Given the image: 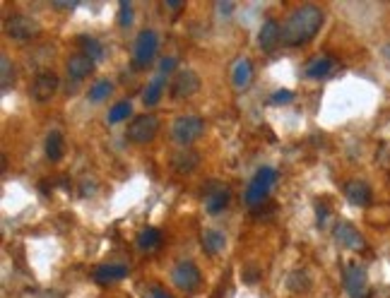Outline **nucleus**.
<instances>
[{
	"label": "nucleus",
	"mask_w": 390,
	"mask_h": 298,
	"mask_svg": "<svg viewBox=\"0 0 390 298\" xmlns=\"http://www.w3.org/2000/svg\"><path fill=\"white\" fill-rule=\"evenodd\" d=\"M335 241L340 243V246L345 248H352V251H359V248H364V238L359 236V231L352 226V224L342 222L335 226Z\"/></svg>",
	"instance_id": "obj_15"
},
{
	"label": "nucleus",
	"mask_w": 390,
	"mask_h": 298,
	"mask_svg": "<svg viewBox=\"0 0 390 298\" xmlns=\"http://www.w3.org/2000/svg\"><path fill=\"white\" fill-rule=\"evenodd\" d=\"M111 89H114V87H111L109 80L94 82V85H92V89H90V101H104V99H109Z\"/></svg>",
	"instance_id": "obj_27"
},
{
	"label": "nucleus",
	"mask_w": 390,
	"mask_h": 298,
	"mask_svg": "<svg viewBox=\"0 0 390 298\" xmlns=\"http://www.w3.org/2000/svg\"><path fill=\"white\" fill-rule=\"evenodd\" d=\"M198 89H200V77H198V72H193V70H181L176 77H174L169 94H172L174 101H183V99H188V96H193Z\"/></svg>",
	"instance_id": "obj_8"
},
{
	"label": "nucleus",
	"mask_w": 390,
	"mask_h": 298,
	"mask_svg": "<svg viewBox=\"0 0 390 298\" xmlns=\"http://www.w3.org/2000/svg\"><path fill=\"white\" fill-rule=\"evenodd\" d=\"M68 75L72 77L75 82L85 80V77H90L92 72H94V61L87 56H82V53H77V56H70L68 58Z\"/></svg>",
	"instance_id": "obj_14"
},
{
	"label": "nucleus",
	"mask_w": 390,
	"mask_h": 298,
	"mask_svg": "<svg viewBox=\"0 0 390 298\" xmlns=\"http://www.w3.org/2000/svg\"><path fill=\"white\" fill-rule=\"evenodd\" d=\"M159 243H162V231H159V228L147 226L138 233V248L140 251H152V248H157Z\"/></svg>",
	"instance_id": "obj_23"
},
{
	"label": "nucleus",
	"mask_w": 390,
	"mask_h": 298,
	"mask_svg": "<svg viewBox=\"0 0 390 298\" xmlns=\"http://www.w3.org/2000/svg\"><path fill=\"white\" fill-rule=\"evenodd\" d=\"M12 85H14V67L12 63H10V58L3 53V56H0V89L10 92Z\"/></svg>",
	"instance_id": "obj_26"
},
{
	"label": "nucleus",
	"mask_w": 390,
	"mask_h": 298,
	"mask_svg": "<svg viewBox=\"0 0 390 298\" xmlns=\"http://www.w3.org/2000/svg\"><path fill=\"white\" fill-rule=\"evenodd\" d=\"M291 99H294V94H291L289 89H280V92H275V94H272V104H275V106L289 104Z\"/></svg>",
	"instance_id": "obj_30"
},
{
	"label": "nucleus",
	"mask_w": 390,
	"mask_h": 298,
	"mask_svg": "<svg viewBox=\"0 0 390 298\" xmlns=\"http://www.w3.org/2000/svg\"><path fill=\"white\" fill-rule=\"evenodd\" d=\"M333 65H335V61L330 56H318L306 65V75H309L311 80H320V77H325L330 70H333Z\"/></svg>",
	"instance_id": "obj_18"
},
{
	"label": "nucleus",
	"mask_w": 390,
	"mask_h": 298,
	"mask_svg": "<svg viewBox=\"0 0 390 298\" xmlns=\"http://www.w3.org/2000/svg\"><path fill=\"white\" fill-rule=\"evenodd\" d=\"M311 275L306 270H296L289 275V279H287V286H289V291H294V294H306V291H311Z\"/></svg>",
	"instance_id": "obj_22"
},
{
	"label": "nucleus",
	"mask_w": 390,
	"mask_h": 298,
	"mask_svg": "<svg viewBox=\"0 0 390 298\" xmlns=\"http://www.w3.org/2000/svg\"><path fill=\"white\" fill-rule=\"evenodd\" d=\"M258 43H260L263 51H275L282 43V27L277 19H267L263 22L260 32H258Z\"/></svg>",
	"instance_id": "obj_12"
},
{
	"label": "nucleus",
	"mask_w": 390,
	"mask_h": 298,
	"mask_svg": "<svg viewBox=\"0 0 390 298\" xmlns=\"http://www.w3.org/2000/svg\"><path fill=\"white\" fill-rule=\"evenodd\" d=\"M5 34H8L12 41H32V39H37L39 34H41V24L37 22L34 17H29V14H12V17H8V22H5Z\"/></svg>",
	"instance_id": "obj_6"
},
{
	"label": "nucleus",
	"mask_w": 390,
	"mask_h": 298,
	"mask_svg": "<svg viewBox=\"0 0 390 298\" xmlns=\"http://www.w3.org/2000/svg\"><path fill=\"white\" fill-rule=\"evenodd\" d=\"M345 289H347L349 298H369L367 272L357 262L347 265V270H345Z\"/></svg>",
	"instance_id": "obj_10"
},
{
	"label": "nucleus",
	"mask_w": 390,
	"mask_h": 298,
	"mask_svg": "<svg viewBox=\"0 0 390 298\" xmlns=\"http://www.w3.org/2000/svg\"><path fill=\"white\" fill-rule=\"evenodd\" d=\"M277 183V171L270 169V166H263V169L256 171V175H253V180L248 183L246 188V195H243V202L248 204V207H260L263 202L267 200V195H270L272 185Z\"/></svg>",
	"instance_id": "obj_2"
},
{
	"label": "nucleus",
	"mask_w": 390,
	"mask_h": 298,
	"mask_svg": "<svg viewBox=\"0 0 390 298\" xmlns=\"http://www.w3.org/2000/svg\"><path fill=\"white\" fill-rule=\"evenodd\" d=\"M157 133H159V118L152 114H143V116H135L128 123L125 138L133 145H147L157 138Z\"/></svg>",
	"instance_id": "obj_5"
},
{
	"label": "nucleus",
	"mask_w": 390,
	"mask_h": 298,
	"mask_svg": "<svg viewBox=\"0 0 390 298\" xmlns=\"http://www.w3.org/2000/svg\"><path fill=\"white\" fill-rule=\"evenodd\" d=\"M75 5L77 3H72V0H70V3H68V0H56V3H53V8H58V10H72Z\"/></svg>",
	"instance_id": "obj_34"
},
{
	"label": "nucleus",
	"mask_w": 390,
	"mask_h": 298,
	"mask_svg": "<svg viewBox=\"0 0 390 298\" xmlns=\"http://www.w3.org/2000/svg\"><path fill=\"white\" fill-rule=\"evenodd\" d=\"M169 8H172V10H181L183 8V3H181V0H169Z\"/></svg>",
	"instance_id": "obj_35"
},
{
	"label": "nucleus",
	"mask_w": 390,
	"mask_h": 298,
	"mask_svg": "<svg viewBox=\"0 0 390 298\" xmlns=\"http://www.w3.org/2000/svg\"><path fill=\"white\" fill-rule=\"evenodd\" d=\"M159 51V34L154 29H143L133 43V67L145 70Z\"/></svg>",
	"instance_id": "obj_3"
},
{
	"label": "nucleus",
	"mask_w": 390,
	"mask_h": 298,
	"mask_svg": "<svg viewBox=\"0 0 390 298\" xmlns=\"http://www.w3.org/2000/svg\"><path fill=\"white\" fill-rule=\"evenodd\" d=\"M345 195H347L349 202L357 204V207H369L373 193L364 180H349V183L345 185Z\"/></svg>",
	"instance_id": "obj_13"
},
{
	"label": "nucleus",
	"mask_w": 390,
	"mask_h": 298,
	"mask_svg": "<svg viewBox=\"0 0 390 298\" xmlns=\"http://www.w3.org/2000/svg\"><path fill=\"white\" fill-rule=\"evenodd\" d=\"M316 212H318V224H323L328 219V207L325 204H316Z\"/></svg>",
	"instance_id": "obj_33"
},
{
	"label": "nucleus",
	"mask_w": 390,
	"mask_h": 298,
	"mask_svg": "<svg viewBox=\"0 0 390 298\" xmlns=\"http://www.w3.org/2000/svg\"><path fill=\"white\" fill-rule=\"evenodd\" d=\"M119 24L121 27H130V24H133V5H130L128 0H123L119 8Z\"/></svg>",
	"instance_id": "obj_29"
},
{
	"label": "nucleus",
	"mask_w": 390,
	"mask_h": 298,
	"mask_svg": "<svg viewBox=\"0 0 390 298\" xmlns=\"http://www.w3.org/2000/svg\"><path fill=\"white\" fill-rule=\"evenodd\" d=\"M43 149H46V159L48 161H61L63 159V151H65V142H63V135L61 133H48V138H46V145H43Z\"/></svg>",
	"instance_id": "obj_19"
},
{
	"label": "nucleus",
	"mask_w": 390,
	"mask_h": 298,
	"mask_svg": "<svg viewBox=\"0 0 390 298\" xmlns=\"http://www.w3.org/2000/svg\"><path fill=\"white\" fill-rule=\"evenodd\" d=\"M251 80H253V65L248 58H238L232 67V82L236 89H248L251 87Z\"/></svg>",
	"instance_id": "obj_16"
},
{
	"label": "nucleus",
	"mask_w": 390,
	"mask_h": 298,
	"mask_svg": "<svg viewBox=\"0 0 390 298\" xmlns=\"http://www.w3.org/2000/svg\"><path fill=\"white\" fill-rule=\"evenodd\" d=\"M58 75L51 70H43L39 72L37 77H34L32 82V99L39 101V104H43V101H51L53 94L58 92Z\"/></svg>",
	"instance_id": "obj_9"
},
{
	"label": "nucleus",
	"mask_w": 390,
	"mask_h": 298,
	"mask_svg": "<svg viewBox=\"0 0 390 298\" xmlns=\"http://www.w3.org/2000/svg\"><path fill=\"white\" fill-rule=\"evenodd\" d=\"M203 246L209 255H219V253L227 248V236H224L222 231H212V228H209V231L203 233Z\"/></svg>",
	"instance_id": "obj_20"
},
{
	"label": "nucleus",
	"mask_w": 390,
	"mask_h": 298,
	"mask_svg": "<svg viewBox=\"0 0 390 298\" xmlns=\"http://www.w3.org/2000/svg\"><path fill=\"white\" fill-rule=\"evenodd\" d=\"M128 275V267L125 265H101L94 270V281L96 284H114V281L123 279Z\"/></svg>",
	"instance_id": "obj_17"
},
{
	"label": "nucleus",
	"mask_w": 390,
	"mask_h": 298,
	"mask_svg": "<svg viewBox=\"0 0 390 298\" xmlns=\"http://www.w3.org/2000/svg\"><path fill=\"white\" fill-rule=\"evenodd\" d=\"M200 164V154L198 151H178L176 156H174V169L178 171V173H188V171H193L195 166Z\"/></svg>",
	"instance_id": "obj_21"
},
{
	"label": "nucleus",
	"mask_w": 390,
	"mask_h": 298,
	"mask_svg": "<svg viewBox=\"0 0 390 298\" xmlns=\"http://www.w3.org/2000/svg\"><path fill=\"white\" fill-rule=\"evenodd\" d=\"M229 200H232V193H229L227 185L217 183V180H212V183H207V188H205V209H207L209 214H219L227 209Z\"/></svg>",
	"instance_id": "obj_11"
},
{
	"label": "nucleus",
	"mask_w": 390,
	"mask_h": 298,
	"mask_svg": "<svg viewBox=\"0 0 390 298\" xmlns=\"http://www.w3.org/2000/svg\"><path fill=\"white\" fill-rule=\"evenodd\" d=\"M80 41V48H82V56H87V58H92V61H101L104 58V46H101L96 39H92V36H80L77 39Z\"/></svg>",
	"instance_id": "obj_24"
},
{
	"label": "nucleus",
	"mask_w": 390,
	"mask_h": 298,
	"mask_svg": "<svg viewBox=\"0 0 390 298\" xmlns=\"http://www.w3.org/2000/svg\"><path fill=\"white\" fill-rule=\"evenodd\" d=\"M145 298H174V296L167 294L159 284H154V286H150V289H145Z\"/></svg>",
	"instance_id": "obj_31"
},
{
	"label": "nucleus",
	"mask_w": 390,
	"mask_h": 298,
	"mask_svg": "<svg viewBox=\"0 0 390 298\" xmlns=\"http://www.w3.org/2000/svg\"><path fill=\"white\" fill-rule=\"evenodd\" d=\"M172 279H174V284H176V289L193 294V291H198L200 281H203V275H200V270H198V265H195V262L181 260L176 267H174Z\"/></svg>",
	"instance_id": "obj_7"
},
{
	"label": "nucleus",
	"mask_w": 390,
	"mask_h": 298,
	"mask_svg": "<svg viewBox=\"0 0 390 298\" xmlns=\"http://www.w3.org/2000/svg\"><path fill=\"white\" fill-rule=\"evenodd\" d=\"M176 65H178L176 58H164L162 65H159V70H162V72H172V70H176Z\"/></svg>",
	"instance_id": "obj_32"
},
{
	"label": "nucleus",
	"mask_w": 390,
	"mask_h": 298,
	"mask_svg": "<svg viewBox=\"0 0 390 298\" xmlns=\"http://www.w3.org/2000/svg\"><path fill=\"white\" fill-rule=\"evenodd\" d=\"M164 77L159 75V77H154L152 82L147 85V89H145V94H143V101H145V106H154L157 104L159 99H162V92H164Z\"/></svg>",
	"instance_id": "obj_25"
},
{
	"label": "nucleus",
	"mask_w": 390,
	"mask_h": 298,
	"mask_svg": "<svg viewBox=\"0 0 390 298\" xmlns=\"http://www.w3.org/2000/svg\"><path fill=\"white\" fill-rule=\"evenodd\" d=\"M130 111H133L130 101H121V104H116L114 109L109 111V123H121V120H125L130 116Z\"/></svg>",
	"instance_id": "obj_28"
},
{
	"label": "nucleus",
	"mask_w": 390,
	"mask_h": 298,
	"mask_svg": "<svg viewBox=\"0 0 390 298\" xmlns=\"http://www.w3.org/2000/svg\"><path fill=\"white\" fill-rule=\"evenodd\" d=\"M203 133H205V120L200 116H181L172 125L174 142L183 145V147H191L193 142H198L203 138Z\"/></svg>",
	"instance_id": "obj_4"
},
{
	"label": "nucleus",
	"mask_w": 390,
	"mask_h": 298,
	"mask_svg": "<svg viewBox=\"0 0 390 298\" xmlns=\"http://www.w3.org/2000/svg\"><path fill=\"white\" fill-rule=\"evenodd\" d=\"M323 10L318 5H301L287 14L282 24V43L285 46H304L323 27Z\"/></svg>",
	"instance_id": "obj_1"
}]
</instances>
